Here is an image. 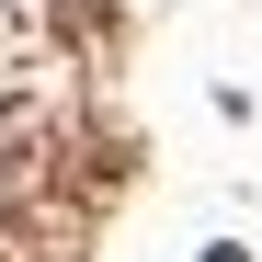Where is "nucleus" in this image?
I'll return each instance as SVG.
<instances>
[{"instance_id": "f257e3e1", "label": "nucleus", "mask_w": 262, "mask_h": 262, "mask_svg": "<svg viewBox=\"0 0 262 262\" xmlns=\"http://www.w3.org/2000/svg\"><path fill=\"white\" fill-rule=\"evenodd\" d=\"M205 262H251V251H228V239H216V251H205Z\"/></svg>"}]
</instances>
